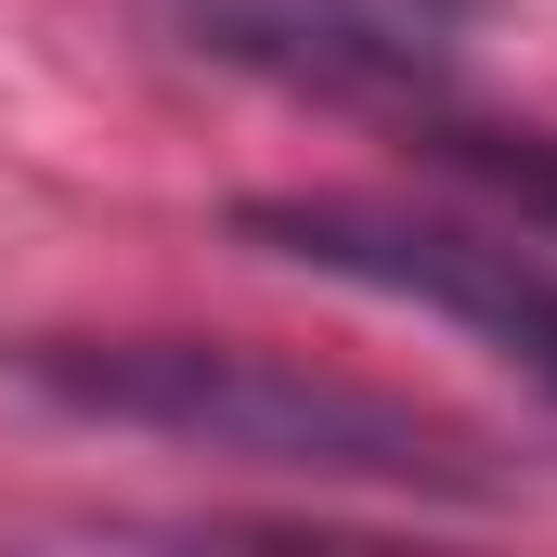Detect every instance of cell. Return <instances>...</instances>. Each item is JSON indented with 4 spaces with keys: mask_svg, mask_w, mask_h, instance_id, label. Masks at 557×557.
<instances>
[{
    "mask_svg": "<svg viewBox=\"0 0 557 557\" xmlns=\"http://www.w3.org/2000/svg\"><path fill=\"white\" fill-rule=\"evenodd\" d=\"M13 376L39 403L91 428H143L169 454L208 467H273V480H363V493H441L480 506L493 467L416 403H376L350 376H311L273 350H221V337H26Z\"/></svg>",
    "mask_w": 557,
    "mask_h": 557,
    "instance_id": "6da1fadb",
    "label": "cell"
},
{
    "mask_svg": "<svg viewBox=\"0 0 557 557\" xmlns=\"http://www.w3.org/2000/svg\"><path fill=\"white\" fill-rule=\"evenodd\" d=\"M247 247H273L324 285H363V298H403L467 324L480 350H506L532 389H557V273L545 247L519 234H467V221H416V208H376V195H247L234 208Z\"/></svg>",
    "mask_w": 557,
    "mask_h": 557,
    "instance_id": "7a4b0ae2",
    "label": "cell"
},
{
    "mask_svg": "<svg viewBox=\"0 0 557 557\" xmlns=\"http://www.w3.org/2000/svg\"><path fill=\"white\" fill-rule=\"evenodd\" d=\"M182 13L221 65L350 91V104H416L454 65V0H182Z\"/></svg>",
    "mask_w": 557,
    "mask_h": 557,
    "instance_id": "3957f363",
    "label": "cell"
}]
</instances>
